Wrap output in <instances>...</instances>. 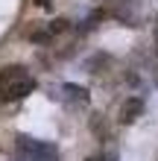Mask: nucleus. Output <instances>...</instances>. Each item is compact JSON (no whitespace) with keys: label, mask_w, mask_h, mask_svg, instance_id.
I'll list each match as a JSON object with an SVG mask.
<instances>
[{"label":"nucleus","mask_w":158,"mask_h":161,"mask_svg":"<svg viewBox=\"0 0 158 161\" xmlns=\"http://www.w3.org/2000/svg\"><path fill=\"white\" fill-rule=\"evenodd\" d=\"M141 111H144V100H141V97H129L123 106H120L117 120L123 123V126H129L132 120H138V117H141Z\"/></svg>","instance_id":"7ed1b4c3"},{"label":"nucleus","mask_w":158,"mask_h":161,"mask_svg":"<svg viewBox=\"0 0 158 161\" xmlns=\"http://www.w3.org/2000/svg\"><path fill=\"white\" fill-rule=\"evenodd\" d=\"M35 79L24 64H6L0 70V103H15L24 100L26 94H32Z\"/></svg>","instance_id":"f257e3e1"},{"label":"nucleus","mask_w":158,"mask_h":161,"mask_svg":"<svg viewBox=\"0 0 158 161\" xmlns=\"http://www.w3.org/2000/svg\"><path fill=\"white\" fill-rule=\"evenodd\" d=\"M35 3H41L44 9H50V0H35Z\"/></svg>","instance_id":"39448f33"},{"label":"nucleus","mask_w":158,"mask_h":161,"mask_svg":"<svg viewBox=\"0 0 158 161\" xmlns=\"http://www.w3.org/2000/svg\"><path fill=\"white\" fill-rule=\"evenodd\" d=\"M18 161H59V149L47 141L21 135L18 138Z\"/></svg>","instance_id":"f03ea898"},{"label":"nucleus","mask_w":158,"mask_h":161,"mask_svg":"<svg viewBox=\"0 0 158 161\" xmlns=\"http://www.w3.org/2000/svg\"><path fill=\"white\" fill-rule=\"evenodd\" d=\"M62 91H64V100H70V103H79V106L88 103V91L79 88V85H62Z\"/></svg>","instance_id":"20e7f679"}]
</instances>
